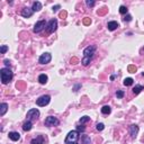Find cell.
I'll return each instance as SVG.
<instances>
[{
  "instance_id": "6da1fadb",
  "label": "cell",
  "mask_w": 144,
  "mask_h": 144,
  "mask_svg": "<svg viewBox=\"0 0 144 144\" xmlns=\"http://www.w3.org/2000/svg\"><path fill=\"white\" fill-rule=\"evenodd\" d=\"M0 77H1V82L4 84H7L9 82L11 81V79H13V71H11L9 68H2L0 70Z\"/></svg>"
},
{
  "instance_id": "7a4b0ae2",
  "label": "cell",
  "mask_w": 144,
  "mask_h": 144,
  "mask_svg": "<svg viewBox=\"0 0 144 144\" xmlns=\"http://www.w3.org/2000/svg\"><path fill=\"white\" fill-rule=\"evenodd\" d=\"M78 139H79V132L78 131H71L68 133L65 140H64V143L65 144H74V143H77Z\"/></svg>"
},
{
  "instance_id": "3957f363",
  "label": "cell",
  "mask_w": 144,
  "mask_h": 144,
  "mask_svg": "<svg viewBox=\"0 0 144 144\" xmlns=\"http://www.w3.org/2000/svg\"><path fill=\"white\" fill-rule=\"evenodd\" d=\"M44 124L47 127H53V126H57L60 124V121L56 117H54V116H48V117L45 118Z\"/></svg>"
},
{
  "instance_id": "277c9868",
  "label": "cell",
  "mask_w": 144,
  "mask_h": 144,
  "mask_svg": "<svg viewBox=\"0 0 144 144\" xmlns=\"http://www.w3.org/2000/svg\"><path fill=\"white\" fill-rule=\"evenodd\" d=\"M51 101V97L48 95H44V96H41L38 99H36V105L37 106H41V107H44L48 105Z\"/></svg>"
},
{
  "instance_id": "5b68a950",
  "label": "cell",
  "mask_w": 144,
  "mask_h": 144,
  "mask_svg": "<svg viewBox=\"0 0 144 144\" xmlns=\"http://www.w3.org/2000/svg\"><path fill=\"white\" fill-rule=\"evenodd\" d=\"M39 116V110L36 109V108H33V109H29L28 112H27V118H28V121H36V119L38 118Z\"/></svg>"
},
{
  "instance_id": "8992f818",
  "label": "cell",
  "mask_w": 144,
  "mask_h": 144,
  "mask_svg": "<svg viewBox=\"0 0 144 144\" xmlns=\"http://www.w3.org/2000/svg\"><path fill=\"white\" fill-rule=\"evenodd\" d=\"M56 28H57V20L55 19V18H53V19H51L48 21L46 30H47L48 34H52V33H54L55 30H56Z\"/></svg>"
},
{
  "instance_id": "52a82bcc",
  "label": "cell",
  "mask_w": 144,
  "mask_h": 144,
  "mask_svg": "<svg viewBox=\"0 0 144 144\" xmlns=\"http://www.w3.org/2000/svg\"><path fill=\"white\" fill-rule=\"evenodd\" d=\"M96 46L95 45H89V46H87L83 50V56L86 57H92L95 52H96Z\"/></svg>"
},
{
  "instance_id": "ba28073f",
  "label": "cell",
  "mask_w": 144,
  "mask_h": 144,
  "mask_svg": "<svg viewBox=\"0 0 144 144\" xmlns=\"http://www.w3.org/2000/svg\"><path fill=\"white\" fill-rule=\"evenodd\" d=\"M51 60H52V55L50 53H44L39 56L38 62L41 64H47V63L51 62Z\"/></svg>"
},
{
  "instance_id": "9c48e42d",
  "label": "cell",
  "mask_w": 144,
  "mask_h": 144,
  "mask_svg": "<svg viewBox=\"0 0 144 144\" xmlns=\"http://www.w3.org/2000/svg\"><path fill=\"white\" fill-rule=\"evenodd\" d=\"M45 25H46V23H45V20H39L37 21V23L35 24V26H34V33H39V32H42L43 29L45 28Z\"/></svg>"
},
{
  "instance_id": "30bf717a",
  "label": "cell",
  "mask_w": 144,
  "mask_h": 144,
  "mask_svg": "<svg viewBox=\"0 0 144 144\" xmlns=\"http://www.w3.org/2000/svg\"><path fill=\"white\" fill-rule=\"evenodd\" d=\"M128 132H130V135L132 139H135L136 135H137V133H139V126L135 124H133V125H131L130 127H128Z\"/></svg>"
},
{
  "instance_id": "8fae6325",
  "label": "cell",
  "mask_w": 144,
  "mask_h": 144,
  "mask_svg": "<svg viewBox=\"0 0 144 144\" xmlns=\"http://www.w3.org/2000/svg\"><path fill=\"white\" fill-rule=\"evenodd\" d=\"M33 9L32 8H28V7H25L21 10V16L23 17H25V18H29V17H32V15H33Z\"/></svg>"
},
{
  "instance_id": "7c38bea8",
  "label": "cell",
  "mask_w": 144,
  "mask_h": 144,
  "mask_svg": "<svg viewBox=\"0 0 144 144\" xmlns=\"http://www.w3.org/2000/svg\"><path fill=\"white\" fill-rule=\"evenodd\" d=\"M45 142V139L43 135H38L36 139H33L30 141V144H44Z\"/></svg>"
},
{
  "instance_id": "4fadbf2b",
  "label": "cell",
  "mask_w": 144,
  "mask_h": 144,
  "mask_svg": "<svg viewBox=\"0 0 144 144\" xmlns=\"http://www.w3.org/2000/svg\"><path fill=\"white\" fill-rule=\"evenodd\" d=\"M119 27V25H118V23L117 21H109L108 24H107V28H108L109 30H115V29H117Z\"/></svg>"
},
{
  "instance_id": "5bb4252c",
  "label": "cell",
  "mask_w": 144,
  "mask_h": 144,
  "mask_svg": "<svg viewBox=\"0 0 144 144\" xmlns=\"http://www.w3.org/2000/svg\"><path fill=\"white\" fill-rule=\"evenodd\" d=\"M9 139L11 141H18L20 139V134L18 132H10L9 133Z\"/></svg>"
},
{
  "instance_id": "9a60e30c",
  "label": "cell",
  "mask_w": 144,
  "mask_h": 144,
  "mask_svg": "<svg viewBox=\"0 0 144 144\" xmlns=\"http://www.w3.org/2000/svg\"><path fill=\"white\" fill-rule=\"evenodd\" d=\"M33 128V123L30 121H27V122H25L24 123V125H23V130L25 131V132H28V131H30Z\"/></svg>"
},
{
  "instance_id": "2e32d148",
  "label": "cell",
  "mask_w": 144,
  "mask_h": 144,
  "mask_svg": "<svg viewBox=\"0 0 144 144\" xmlns=\"http://www.w3.org/2000/svg\"><path fill=\"white\" fill-rule=\"evenodd\" d=\"M47 75L46 74H44V73H42V74H39L38 75V82L41 84H45L47 82Z\"/></svg>"
},
{
  "instance_id": "e0dca14e",
  "label": "cell",
  "mask_w": 144,
  "mask_h": 144,
  "mask_svg": "<svg viewBox=\"0 0 144 144\" xmlns=\"http://www.w3.org/2000/svg\"><path fill=\"white\" fill-rule=\"evenodd\" d=\"M7 110H8V105L6 103H2L0 105V116H4Z\"/></svg>"
},
{
  "instance_id": "ac0fdd59",
  "label": "cell",
  "mask_w": 144,
  "mask_h": 144,
  "mask_svg": "<svg viewBox=\"0 0 144 144\" xmlns=\"http://www.w3.org/2000/svg\"><path fill=\"white\" fill-rule=\"evenodd\" d=\"M32 9H33V11H39L42 9V4L39 1H35L34 4H33Z\"/></svg>"
},
{
  "instance_id": "d6986e66",
  "label": "cell",
  "mask_w": 144,
  "mask_h": 144,
  "mask_svg": "<svg viewBox=\"0 0 144 144\" xmlns=\"http://www.w3.org/2000/svg\"><path fill=\"white\" fill-rule=\"evenodd\" d=\"M142 90H144V87H143V86H141V84H137V86H135V87L133 88V92H134V95H139Z\"/></svg>"
},
{
  "instance_id": "ffe728a7",
  "label": "cell",
  "mask_w": 144,
  "mask_h": 144,
  "mask_svg": "<svg viewBox=\"0 0 144 144\" xmlns=\"http://www.w3.org/2000/svg\"><path fill=\"white\" fill-rule=\"evenodd\" d=\"M110 112H112V108L109 106H104L101 108V113L104 115H108V114H110Z\"/></svg>"
},
{
  "instance_id": "44dd1931",
  "label": "cell",
  "mask_w": 144,
  "mask_h": 144,
  "mask_svg": "<svg viewBox=\"0 0 144 144\" xmlns=\"http://www.w3.org/2000/svg\"><path fill=\"white\" fill-rule=\"evenodd\" d=\"M133 82H134V80L132 78H126L124 80V86H126V87H130V86L133 84Z\"/></svg>"
},
{
  "instance_id": "7402d4cb",
  "label": "cell",
  "mask_w": 144,
  "mask_h": 144,
  "mask_svg": "<svg viewBox=\"0 0 144 144\" xmlns=\"http://www.w3.org/2000/svg\"><path fill=\"white\" fill-rule=\"evenodd\" d=\"M90 61H91V57H86V56H83V59L81 60V63L83 64L84 66H87L88 64L90 63Z\"/></svg>"
},
{
  "instance_id": "603a6c76",
  "label": "cell",
  "mask_w": 144,
  "mask_h": 144,
  "mask_svg": "<svg viewBox=\"0 0 144 144\" xmlns=\"http://www.w3.org/2000/svg\"><path fill=\"white\" fill-rule=\"evenodd\" d=\"M89 121H90V117H89V116H83V117H81V118H80L79 123H80V124L82 125V124L87 123V122H89Z\"/></svg>"
},
{
  "instance_id": "cb8c5ba5",
  "label": "cell",
  "mask_w": 144,
  "mask_h": 144,
  "mask_svg": "<svg viewBox=\"0 0 144 144\" xmlns=\"http://www.w3.org/2000/svg\"><path fill=\"white\" fill-rule=\"evenodd\" d=\"M124 91L123 90H117V91H116V97H117L118 98V99H122V98H123L124 97Z\"/></svg>"
},
{
  "instance_id": "d4e9b609",
  "label": "cell",
  "mask_w": 144,
  "mask_h": 144,
  "mask_svg": "<svg viewBox=\"0 0 144 144\" xmlns=\"http://www.w3.org/2000/svg\"><path fill=\"white\" fill-rule=\"evenodd\" d=\"M119 13H121L122 15H126L127 14V8L125 7V6H121V7H119Z\"/></svg>"
},
{
  "instance_id": "484cf974",
  "label": "cell",
  "mask_w": 144,
  "mask_h": 144,
  "mask_svg": "<svg viewBox=\"0 0 144 144\" xmlns=\"http://www.w3.org/2000/svg\"><path fill=\"white\" fill-rule=\"evenodd\" d=\"M82 140H83L84 144H91V140H90V137H89V136L83 135V136H82Z\"/></svg>"
},
{
  "instance_id": "4316f807",
  "label": "cell",
  "mask_w": 144,
  "mask_h": 144,
  "mask_svg": "<svg viewBox=\"0 0 144 144\" xmlns=\"http://www.w3.org/2000/svg\"><path fill=\"white\" fill-rule=\"evenodd\" d=\"M7 51H8L7 45H1V47H0V52H1V54H5Z\"/></svg>"
},
{
  "instance_id": "83f0119b",
  "label": "cell",
  "mask_w": 144,
  "mask_h": 144,
  "mask_svg": "<svg viewBox=\"0 0 144 144\" xmlns=\"http://www.w3.org/2000/svg\"><path fill=\"white\" fill-rule=\"evenodd\" d=\"M96 128H97V131H104V128H105V125H104L103 123H98Z\"/></svg>"
},
{
  "instance_id": "f1b7e54d",
  "label": "cell",
  "mask_w": 144,
  "mask_h": 144,
  "mask_svg": "<svg viewBox=\"0 0 144 144\" xmlns=\"http://www.w3.org/2000/svg\"><path fill=\"white\" fill-rule=\"evenodd\" d=\"M128 71L131 73H135L136 72V66L135 65H130L128 66Z\"/></svg>"
},
{
  "instance_id": "f546056e",
  "label": "cell",
  "mask_w": 144,
  "mask_h": 144,
  "mask_svg": "<svg viewBox=\"0 0 144 144\" xmlns=\"http://www.w3.org/2000/svg\"><path fill=\"white\" fill-rule=\"evenodd\" d=\"M86 4H87V6H89V7H94L96 2H95L94 0H87V1H86Z\"/></svg>"
},
{
  "instance_id": "4dcf8cb0",
  "label": "cell",
  "mask_w": 144,
  "mask_h": 144,
  "mask_svg": "<svg viewBox=\"0 0 144 144\" xmlns=\"http://www.w3.org/2000/svg\"><path fill=\"white\" fill-rule=\"evenodd\" d=\"M77 131H78L79 133H80V132H84L86 131V127L83 126V125H80V126L77 127Z\"/></svg>"
},
{
  "instance_id": "1f68e13d",
  "label": "cell",
  "mask_w": 144,
  "mask_h": 144,
  "mask_svg": "<svg viewBox=\"0 0 144 144\" xmlns=\"http://www.w3.org/2000/svg\"><path fill=\"white\" fill-rule=\"evenodd\" d=\"M124 21H131L132 20V16L131 15H125V17L123 18Z\"/></svg>"
},
{
  "instance_id": "d6a6232c",
  "label": "cell",
  "mask_w": 144,
  "mask_h": 144,
  "mask_svg": "<svg viewBox=\"0 0 144 144\" xmlns=\"http://www.w3.org/2000/svg\"><path fill=\"white\" fill-rule=\"evenodd\" d=\"M61 8V6L60 5H56V6H53V8H52V10H53V13H56L57 10Z\"/></svg>"
},
{
  "instance_id": "836d02e7",
  "label": "cell",
  "mask_w": 144,
  "mask_h": 144,
  "mask_svg": "<svg viewBox=\"0 0 144 144\" xmlns=\"http://www.w3.org/2000/svg\"><path fill=\"white\" fill-rule=\"evenodd\" d=\"M4 63H5L7 66H9V65H10V62H9V60H5V61H4Z\"/></svg>"
},
{
  "instance_id": "e575fe53",
  "label": "cell",
  "mask_w": 144,
  "mask_h": 144,
  "mask_svg": "<svg viewBox=\"0 0 144 144\" xmlns=\"http://www.w3.org/2000/svg\"><path fill=\"white\" fill-rule=\"evenodd\" d=\"M90 23H91V20H89L88 18H86V19H84V24H86V25H88V24H90Z\"/></svg>"
},
{
  "instance_id": "d590c367",
  "label": "cell",
  "mask_w": 144,
  "mask_h": 144,
  "mask_svg": "<svg viewBox=\"0 0 144 144\" xmlns=\"http://www.w3.org/2000/svg\"><path fill=\"white\" fill-rule=\"evenodd\" d=\"M65 15H66V13H61V15H60V16H61V17H64V16H65Z\"/></svg>"
},
{
  "instance_id": "8d00e7d4",
  "label": "cell",
  "mask_w": 144,
  "mask_h": 144,
  "mask_svg": "<svg viewBox=\"0 0 144 144\" xmlns=\"http://www.w3.org/2000/svg\"><path fill=\"white\" fill-rule=\"evenodd\" d=\"M115 77H116V75H112V77H110V80H114Z\"/></svg>"
},
{
  "instance_id": "74e56055",
  "label": "cell",
  "mask_w": 144,
  "mask_h": 144,
  "mask_svg": "<svg viewBox=\"0 0 144 144\" xmlns=\"http://www.w3.org/2000/svg\"><path fill=\"white\" fill-rule=\"evenodd\" d=\"M74 144H78V143H74Z\"/></svg>"
}]
</instances>
